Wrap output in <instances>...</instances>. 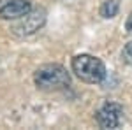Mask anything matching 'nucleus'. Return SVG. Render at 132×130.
I'll use <instances>...</instances> for the list:
<instances>
[{"instance_id": "f257e3e1", "label": "nucleus", "mask_w": 132, "mask_h": 130, "mask_svg": "<svg viewBox=\"0 0 132 130\" xmlns=\"http://www.w3.org/2000/svg\"><path fill=\"white\" fill-rule=\"evenodd\" d=\"M35 86L44 91H58L65 90L71 84V76L65 67L58 63H46L35 70L34 74Z\"/></svg>"}, {"instance_id": "f03ea898", "label": "nucleus", "mask_w": 132, "mask_h": 130, "mask_svg": "<svg viewBox=\"0 0 132 130\" xmlns=\"http://www.w3.org/2000/svg\"><path fill=\"white\" fill-rule=\"evenodd\" d=\"M72 72L85 83L99 84L106 77V67L101 58L92 55H78L72 58Z\"/></svg>"}, {"instance_id": "7ed1b4c3", "label": "nucleus", "mask_w": 132, "mask_h": 130, "mask_svg": "<svg viewBox=\"0 0 132 130\" xmlns=\"http://www.w3.org/2000/svg\"><path fill=\"white\" fill-rule=\"evenodd\" d=\"M46 23V11L44 9H35L27 12L25 16L18 18V21L11 27V32L16 35H32L35 32L42 28V25Z\"/></svg>"}, {"instance_id": "20e7f679", "label": "nucleus", "mask_w": 132, "mask_h": 130, "mask_svg": "<svg viewBox=\"0 0 132 130\" xmlns=\"http://www.w3.org/2000/svg\"><path fill=\"white\" fill-rule=\"evenodd\" d=\"M95 120L101 128H118L123 120V107L114 102H106L95 112Z\"/></svg>"}, {"instance_id": "39448f33", "label": "nucleus", "mask_w": 132, "mask_h": 130, "mask_svg": "<svg viewBox=\"0 0 132 130\" xmlns=\"http://www.w3.org/2000/svg\"><path fill=\"white\" fill-rule=\"evenodd\" d=\"M30 11V0H0V18L2 20H18Z\"/></svg>"}, {"instance_id": "423d86ee", "label": "nucleus", "mask_w": 132, "mask_h": 130, "mask_svg": "<svg viewBox=\"0 0 132 130\" xmlns=\"http://www.w3.org/2000/svg\"><path fill=\"white\" fill-rule=\"evenodd\" d=\"M120 11V0H104L101 5L102 18H114Z\"/></svg>"}, {"instance_id": "0eeeda50", "label": "nucleus", "mask_w": 132, "mask_h": 130, "mask_svg": "<svg viewBox=\"0 0 132 130\" xmlns=\"http://www.w3.org/2000/svg\"><path fill=\"white\" fill-rule=\"evenodd\" d=\"M122 58H123V62L125 63H129V65H132V40L123 48V51H122Z\"/></svg>"}, {"instance_id": "6e6552de", "label": "nucleus", "mask_w": 132, "mask_h": 130, "mask_svg": "<svg viewBox=\"0 0 132 130\" xmlns=\"http://www.w3.org/2000/svg\"><path fill=\"white\" fill-rule=\"evenodd\" d=\"M125 30L129 32V33H132V12L129 14V18H127V23H125Z\"/></svg>"}]
</instances>
